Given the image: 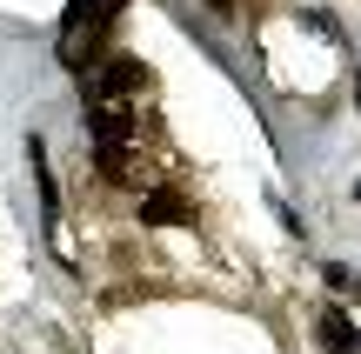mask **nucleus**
I'll return each mask as SVG.
<instances>
[{"instance_id":"1","label":"nucleus","mask_w":361,"mask_h":354,"mask_svg":"<svg viewBox=\"0 0 361 354\" xmlns=\"http://www.w3.org/2000/svg\"><path fill=\"white\" fill-rule=\"evenodd\" d=\"M128 7V0H67V20H61V53L80 67V53L101 47V34L114 27V13Z\"/></svg>"},{"instance_id":"2","label":"nucleus","mask_w":361,"mask_h":354,"mask_svg":"<svg viewBox=\"0 0 361 354\" xmlns=\"http://www.w3.org/2000/svg\"><path fill=\"white\" fill-rule=\"evenodd\" d=\"M101 94H121V101H134V94L154 87V74H147V61H134V53H114V61L101 67V80H94Z\"/></svg>"},{"instance_id":"3","label":"nucleus","mask_w":361,"mask_h":354,"mask_svg":"<svg viewBox=\"0 0 361 354\" xmlns=\"http://www.w3.org/2000/svg\"><path fill=\"white\" fill-rule=\"evenodd\" d=\"M141 221L147 227H188L194 221V201H180L174 187H154V194L141 201Z\"/></svg>"},{"instance_id":"4","label":"nucleus","mask_w":361,"mask_h":354,"mask_svg":"<svg viewBox=\"0 0 361 354\" xmlns=\"http://www.w3.org/2000/svg\"><path fill=\"white\" fill-rule=\"evenodd\" d=\"M314 334H322V348H335V354H348V348H355V334H348V321H341L335 308H328V315L314 321Z\"/></svg>"}]
</instances>
